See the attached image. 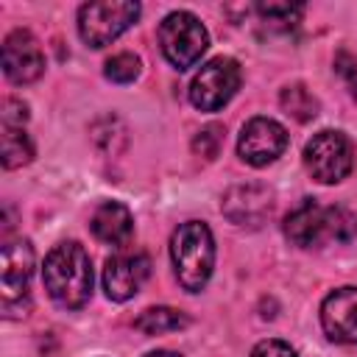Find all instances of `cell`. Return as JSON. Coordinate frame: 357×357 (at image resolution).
Returning a JSON list of instances; mask_svg holds the SVG:
<instances>
[{
	"label": "cell",
	"mask_w": 357,
	"mask_h": 357,
	"mask_svg": "<svg viewBox=\"0 0 357 357\" xmlns=\"http://www.w3.org/2000/svg\"><path fill=\"white\" fill-rule=\"evenodd\" d=\"M47 296L64 310H81L92 296V262L84 245L78 243H59L42 268Z\"/></svg>",
	"instance_id": "6da1fadb"
},
{
	"label": "cell",
	"mask_w": 357,
	"mask_h": 357,
	"mask_svg": "<svg viewBox=\"0 0 357 357\" xmlns=\"http://www.w3.org/2000/svg\"><path fill=\"white\" fill-rule=\"evenodd\" d=\"M357 234V218L343 206H321L312 198H304L284 218V237L298 248H312L326 240L349 243Z\"/></svg>",
	"instance_id": "7a4b0ae2"
},
{
	"label": "cell",
	"mask_w": 357,
	"mask_h": 357,
	"mask_svg": "<svg viewBox=\"0 0 357 357\" xmlns=\"http://www.w3.org/2000/svg\"><path fill=\"white\" fill-rule=\"evenodd\" d=\"M170 257L178 284L187 293L204 290L215 268V240L209 226L201 220L181 223L170 237Z\"/></svg>",
	"instance_id": "3957f363"
},
{
	"label": "cell",
	"mask_w": 357,
	"mask_h": 357,
	"mask_svg": "<svg viewBox=\"0 0 357 357\" xmlns=\"http://www.w3.org/2000/svg\"><path fill=\"white\" fill-rule=\"evenodd\" d=\"M33 273V248L28 240H6L0 251V304L6 318L25 315L28 284Z\"/></svg>",
	"instance_id": "277c9868"
},
{
	"label": "cell",
	"mask_w": 357,
	"mask_h": 357,
	"mask_svg": "<svg viewBox=\"0 0 357 357\" xmlns=\"http://www.w3.org/2000/svg\"><path fill=\"white\" fill-rule=\"evenodd\" d=\"M159 45L165 59L176 70H190L206 50L209 33L201 25V20L190 11H173L159 25Z\"/></svg>",
	"instance_id": "5b68a950"
},
{
	"label": "cell",
	"mask_w": 357,
	"mask_h": 357,
	"mask_svg": "<svg viewBox=\"0 0 357 357\" xmlns=\"http://www.w3.org/2000/svg\"><path fill=\"white\" fill-rule=\"evenodd\" d=\"M139 17V3L131 0H103L86 3L78 11V33L89 47L112 45L123 31H128Z\"/></svg>",
	"instance_id": "8992f818"
},
{
	"label": "cell",
	"mask_w": 357,
	"mask_h": 357,
	"mask_svg": "<svg viewBox=\"0 0 357 357\" xmlns=\"http://www.w3.org/2000/svg\"><path fill=\"white\" fill-rule=\"evenodd\" d=\"M237 86H240V64L229 56H218L195 73L190 84V103L201 112H218L234 98Z\"/></svg>",
	"instance_id": "52a82bcc"
},
{
	"label": "cell",
	"mask_w": 357,
	"mask_h": 357,
	"mask_svg": "<svg viewBox=\"0 0 357 357\" xmlns=\"http://www.w3.org/2000/svg\"><path fill=\"white\" fill-rule=\"evenodd\" d=\"M304 165L321 184L343 181L351 170V145L340 131H318L304 145Z\"/></svg>",
	"instance_id": "ba28073f"
},
{
	"label": "cell",
	"mask_w": 357,
	"mask_h": 357,
	"mask_svg": "<svg viewBox=\"0 0 357 357\" xmlns=\"http://www.w3.org/2000/svg\"><path fill=\"white\" fill-rule=\"evenodd\" d=\"M223 215L237 223V226H248L257 229L262 226L271 212H273V190L268 184L259 181H248V184H234L226 190L223 204H220Z\"/></svg>",
	"instance_id": "9c48e42d"
},
{
	"label": "cell",
	"mask_w": 357,
	"mask_h": 357,
	"mask_svg": "<svg viewBox=\"0 0 357 357\" xmlns=\"http://www.w3.org/2000/svg\"><path fill=\"white\" fill-rule=\"evenodd\" d=\"M287 148V131L271 120V117H254L243 126V134L237 139V153L243 162L262 167L271 165L273 159L282 156V151Z\"/></svg>",
	"instance_id": "30bf717a"
},
{
	"label": "cell",
	"mask_w": 357,
	"mask_h": 357,
	"mask_svg": "<svg viewBox=\"0 0 357 357\" xmlns=\"http://www.w3.org/2000/svg\"><path fill=\"white\" fill-rule=\"evenodd\" d=\"M3 73L11 84H31L45 73V53L39 42L17 28L3 42Z\"/></svg>",
	"instance_id": "8fae6325"
},
{
	"label": "cell",
	"mask_w": 357,
	"mask_h": 357,
	"mask_svg": "<svg viewBox=\"0 0 357 357\" xmlns=\"http://www.w3.org/2000/svg\"><path fill=\"white\" fill-rule=\"evenodd\" d=\"M148 273H151V259L142 251L114 254L106 259L103 268V290L112 301H128L131 296L139 293Z\"/></svg>",
	"instance_id": "7c38bea8"
},
{
	"label": "cell",
	"mask_w": 357,
	"mask_h": 357,
	"mask_svg": "<svg viewBox=\"0 0 357 357\" xmlns=\"http://www.w3.org/2000/svg\"><path fill=\"white\" fill-rule=\"evenodd\" d=\"M324 332L337 343H357V287H337L321 304Z\"/></svg>",
	"instance_id": "4fadbf2b"
},
{
	"label": "cell",
	"mask_w": 357,
	"mask_h": 357,
	"mask_svg": "<svg viewBox=\"0 0 357 357\" xmlns=\"http://www.w3.org/2000/svg\"><path fill=\"white\" fill-rule=\"evenodd\" d=\"M89 229L92 234L100 240V243H109V245H123L131 231H134V218L131 212L117 204V201H103L95 212H92V220H89Z\"/></svg>",
	"instance_id": "5bb4252c"
},
{
	"label": "cell",
	"mask_w": 357,
	"mask_h": 357,
	"mask_svg": "<svg viewBox=\"0 0 357 357\" xmlns=\"http://www.w3.org/2000/svg\"><path fill=\"white\" fill-rule=\"evenodd\" d=\"M190 324V318L181 312V310H173V307H151L145 310L134 326L142 332V335H165V332H178Z\"/></svg>",
	"instance_id": "9a60e30c"
},
{
	"label": "cell",
	"mask_w": 357,
	"mask_h": 357,
	"mask_svg": "<svg viewBox=\"0 0 357 357\" xmlns=\"http://www.w3.org/2000/svg\"><path fill=\"white\" fill-rule=\"evenodd\" d=\"M33 159V142L22 126H3V167L14 170Z\"/></svg>",
	"instance_id": "2e32d148"
},
{
	"label": "cell",
	"mask_w": 357,
	"mask_h": 357,
	"mask_svg": "<svg viewBox=\"0 0 357 357\" xmlns=\"http://www.w3.org/2000/svg\"><path fill=\"white\" fill-rule=\"evenodd\" d=\"M279 103H282V109H284L293 120H298V123H310V120L318 114V100H315V95H312L304 84H290V86H284L282 95H279Z\"/></svg>",
	"instance_id": "e0dca14e"
},
{
	"label": "cell",
	"mask_w": 357,
	"mask_h": 357,
	"mask_svg": "<svg viewBox=\"0 0 357 357\" xmlns=\"http://www.w3.org/2000/svg\"><path fill=\"white\" fill-rule=\"evenodd\" d=\"M257 14L262 17L265 25L279 28V31H290V28L298 25V20L304 14V6L301 3H259Z\"/></svg>",
	"instance_id": "ac0fdd59"
},
{
	"label": "cell",
	"mask_w": 357,
	"mask_h": 357,
	"mask_svg": "<svg viewBox=\"0 0 357 357\" xmlns=\"http://www.w3.org/2000/svg\"><path fill=\"white\" fill-rule=\"evenodd\" d=\"M223 139H226V131H223V126H218V123H209L206 128H201V131L192 137V153H195V156H204L206 162H212V159L220 153V148H223Z\"/></svg>",
	"instance_id": "d6986e66"
},
{
	"label": "cell",
	"mask_w": 357,
	"mask_h": 357,
	"mask_svg": "<svg viewBox=\"0 0 357 357\" xmlns=\"http://www.w3.org/2000/svg\"><path fill=\"white\" fill-rule=\"evenodd\" d=\"M139 59L134 53H117L106 61V78L114 81V84H131L137 75H139Z\"/></svg>",
	"instance_id": "ffe728a7"
},
{
	"label": "cell",
	"mask_w": 357,
	"mask_h": 357,
	"mask_svg": "<svg viewBox=\"0 0 357 357\" xmlns=\"http://www.w3.org/2000/svg\"><path fill=\"white\" fill-rule=\"evenodd\" d=\"M251 357H296V351L284 340H262L254 346Z\"/></svg>",
	"instance_id": "44dd1931"
},
{
	"label": "cell",
	"mask_w": 357,
	"mask_h": 357,
	"mask_svg": "<svg viewBox=\"0 0 357 357\" xmlns=\"http://www.w3.org/2000/svg\"><path fill=\"white\" fill-rule=\"evenodd\" d=\"M25 120H28V106L22 100L8 98L3 103V126H22Z\"/></svg>",
	"instance_id": "7402d4cb"
},
{
	"label": "cell",
	"mask_w": 357,
	"mask_h": 357,
	"mask_svg": "<svg viewBox=\"0 0 357 357\" xmlns=\"http://www.w3.org/2000/svg\"><path fill=\"white\" fill-rule=\"evenodd\" d=\"M335 67H337V73L349 81V86H351V89H354V95H357V61H354L349 53H337Z\"/></svg>",
	"instance_id": "603a6c76"
},
{
	"label": "cell",
	"mask_w": 357,
	"mask_h": 357,
	"mask_svg": "<svg viewBox=\"0 0 357 357\" xmlns=\"http://www.w3.org/2000/svg\"><path fill=\"white\" fill-rule=\"evenodd\" d=\"M145 357H181V354H173V351H151Z\"/></svg>",
	"instance_id": "cb8c5ba5"
}]
</instances>
